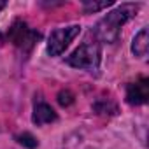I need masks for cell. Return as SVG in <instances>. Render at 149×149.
<instances>
[{
    "label": "cell",
    "mask_w": 149,
    "mask_h": 149,
    "mask_svg": "<svg viewBox=\"0 0 149 149\" xmlns=\"http://www.w3.org/2000/svg\"><path fill=\"white\" fill-rule=\"evenodd\" d=\"M100 60H102V51H100V44L95 39V35L91 33L76 51L70 56H67V63L74 68H83L88 72H97L100 67Z\"/></svg>",
    "instance_id": "2"
},
{
    "label": "cell",
    "mask_w": 149,
    "mask_h": 149,
    "mask_svg": "<svg viewBox=\"0 0 149 149\" xmlns=\"http://www.w3.org/2000/svg\"><path fill=\"white\" fill-rule=\"evenodd\" d=\"M58 102H60V105L67 107V105H70V104L74 102V95H72L68 90H65V91H60V95H58Z\"/></svg>",
    "instance_id": "10"
},
{
    "label": "cell",
    "mask_w": 149,
    "mask_h": 149,
    "mask_svg": "<svg viewBox=\"0 0 149 149\" xmlns=\"http://www.w3.org/2000/svg\"><path fill=\"white\" fill-rule=\"evenodd\" d=\"M16 140H18V144H21V146H25V147H30V149L37 147V139H35L32 133H28V132H25V133L18 135V137H16Z\"/></svg>",
    "instance_id": "8"
},
{
    "label": "cell",
    "mask_w": 149,
    "mask_h": 149,
    "mask_svg": "<svg viewBox=\"0 0 149 149\" xmlns=\"http://www.w3.org/2000/svg\"><path fill=\"white\" fill-rule=\"evenodd\" d=\"M109 6H112L111 0H104V2H84V4H83V7H84L86 13H97V11L105 9V7H109Z\"/></svg>",
    "instance_id": "9"
},
{
    "label": "cell",
    "mask_w": 149,
    "mask_h": 149,
    "mask_svg": "<svg viewBox=\"0 0 149 149\" xmlns=\"http://www.w3.org/2000/svg\"><path fill=\"white\" fill-rule=\"evenodd\" d=\"M79 33H81L79 25H70V26L53 30L49 35V40H47V53L51 56H60Z\"/></svg>",
    "instance_id": "3"
},
{
    "label": "cell",
    "mask_w": 149,
    "mask_h": 149,
    "mask_svg": "<svg viewBox=\"0 0 149 149\" xmlns=\"http://www.w3.org/2000/svg\"><path fill=\"white\" fill-rule=\"evenodd\" d=\"M32 121L37 125V126H42V125H47V123H53L56 121V112L53 111L51 105L40 102L35 105L33 109V116H32Z\"/></svg>",
    "instance_id": "6"
},
{
    "label": "cell",
    "mask_w": 149,
    "mask_h": 149,
    "mask_svg": "<svg viewBox=\"0 0 149 149\" xmlns=\"http://www.w3.org/2000/svg\"><path fill=\"white\" fill-rule=\"evenodd\" d=\"M149 97V81L146 77H140L135 83H130L126 86V102L132 105H142L147 102Z\"/></svg>",
    "instance_id": "5"
},
{
    "label": "cell",
    "mask_w": 149,
    "mask_h": 149,
    "mask_svg": "<svg viewBox=\"0 0 149 149\" xmlns=\"http://www.w3.org/2000/svg\"><path fill=\"white\" fill-rule=\"evenodd\" d=\"M7 37H9V40H11L16 47H19V49H23V51H30V49L37 44V40H40V33H39L37 30L30 28L26 23H23V21H19V19L13 23V26L9 28Z\"/></svg>",
    "instance_id": "4"
},
{
    "label": "cell",
    "mask_w": 149,
    "mask_h": 149,
    "mask_svg": "<svg viewBox=\"0 0 149 149\" xmlns=\"http://www.w3.org/2000/svg\"><path fill=\"white\" fill-rule=\"evenodd\" d=\"M4 7H6V2H0V11H2Z\"/></svg>",
    "instance_id": "11"
},
{
    "label": "cell",
    "mask_w": 149,
    "mask_h": 149,
    "mask_svg": "<svg viewBox=\"0 0 149 149\" xmlns=\"http://www.w3.org/2000/svg\"><path fill=\"white\" fill-rule=\"evenodd\" d=\"M147 49H149L147 28H142V30L133 37V42H132V53H133L137 58H144V56L147 54Z\"/></svg>",
    "instance_id": "7"
},
{
    "label": "cell",
    "mask_w": 149,
    "mask_h": 149,
    "mask_svg": "<svg viewBox=\"0 0 149 149\" xmlns=\"http://www.w3.org/2000/svg\"><path fill=\"white\" fill-rule=\"evenodd\" d=\"M139 11V6L137 4H123L119 7H116L114 11H111L109 14H105L95 26V30L91 32L95 35V39L98 42H107V44H112L118 40L119 37V30L121 26L132 19Z\"/></svg>",
    "instance_id": "1"
}]
</instances>
